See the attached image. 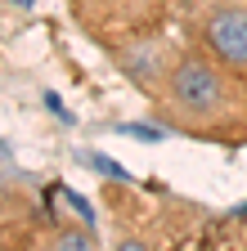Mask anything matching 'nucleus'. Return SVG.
I'll return each mask as SVG.
<instances>
[{
	"mask_svg": "<svg viewBox=\"0 0 247 251\" xmlns=\"http://www.w3.org/2000/svg\"><path fill=\"white\" fill-rule=\"evenodd\" d=\"M158 112L166 121V130H180L189 139L243 144L247 139V81H238L202 45L184 50L171 68Z\"/></svg>",
	"mask_w": 247,
	"mask_h": 251,
	"instance_id": "1",
	"label": "nucleus"
},
{
	"mask_svg": "<svg viewBox=\"0 0 247 251\" xmlns=\"http://www.w3.org/2000/svg\"><path fill=\"white\" fill-rule=\"evenodd\" d=\"M72 18L104 50L131 36H148L162 18V0H72Z\"/></svg>",
	"mask_w": 247,
	"mask_h": 251,
	"instance_id": "2",
	"label": "nucleus"
},
{
	"mask_svg": "<svg viewBox=\"0 0 247 251\" xmlns=\"http://www.w3.org/2000/svg\"><path fill=\"white\" fill-rule=\"evenodd\" d=\"M198 45L216 63H225L238 81H247V5L211 0L198 18Z\"/></svg>",
	"mask_w": 247,
	"mask_h": 251,
	"instance_id": "3",
	"label": "nucleus"
},
{
	"mask_svg": "<svg viewBox=\"0 0 247 251\" xmlns=\"http://www.w3.org/2000/svg\"><path fill=\"white\" fill-rule=\"evenodd\" d=\"M108 54L117 58V68L126 72V81L131 85H139L144 94H153V99H162V90H166V81H171V68H175V58H171V50L153 36H131V41H117V45H108Z\"/></svg>",
	"mask_w": 247,
	"mask_h": 251,
	"instance_id": "4",
	"label": "nucleus"
},
{
	"mask_svg": "<svg viewBox=\"0 0 247 251\" xmlns=\"http://www.w3.org/2000/svg\"><path fill=\"white\" fill-rule=\"evenodd\" d=\"M45 251H99L90 238V225H58L45 242Z\"/></svg>",
	"mask_w": 247,
	"mask_h": 251,
	"instance_id": "5",
	"label": "nucleus"
},
{
	"mask_svg": "<svg viewBox=\"0 0 247 251\" xmlns=\"http://www.w3.org/2000/svg\"><path fill=\"white\" fill-rule=\"evenodd\" d=\"M0 251H45L32 225H0Z\"/></svg>",
	"mask_w": 247,
	"mask_h": 251,
	"instance_id": "6",
	"label": "nucleus"
},
{
	"mask_svg": "<svg viewBox=\"0 0 247 251\" xmlns=\"http://www.w3.org/2000/svg\"><path fill=\"white\" fill-rule=\"evenodd\" d=\"M117 130H121V135H131V139H139V144H162V139H166L162 126H144V121H121Z\"/></svg>",
	"mask_w": 247,
	"mask_h": 251,
	"instance_id": "7",
	"label": "nucleus"
},
{
	"mask_svg": "<svg viewBox=\"0 0 247 251\" xmlns=\"http://www.w3.org/2000/svg\"><path fill=\"white\" fill-rule=\"evenodd\" d=\"M85 162L95 166L104 179H117V184H126V179H131V175H126V166H121V162H112V157H104V152H85Z\"/></svg>",
	"mask_w": 247,
	"mask_h": 251,
	"instance_id": "8",
	"label": "nucleus"
},
{
	"mask_svg": "<svg viewBox=\"0 0 247 251\" xmlns=\"http://www.w3.org/2000/svg\"><path fill=\"white\" fill-rule=\"evenodd\" d=\"M58 193H63V202L72 206V215L81 220V225H95V211H90V202H85V198L77 193V188H58Z\"/></svg>",
	"mask_w": 247,
	"mask_h": 251,
	"instance_id": "9",
	"label": "nucleus"
},
{
	"mask_svg": "<svg viewBox=\"0 0 247 251\" xmlns=\"http://www.w3.org/2000/svg\"><path fill=\"white\" fill-rule=\"evenodd\" d=\"M45 103H50V112H54V117H63V121H72V112L63 108V99H58V94H45Z\"/></svg>",
	"mask_w": 247,
	"mask_h": 251,
	"instance_id": "10",
	"label": "nucleus"
},
{
	"mask_svg": "<svg viewBox=\"0 0 247 251\" xmlns=\"http://www.w3.org/2000/svg\"><path fill=\"white\" fill-rule=\"evenodd\" d=\"M112 251H148V247H144L139 238H117V247H112Z\"/></svg>",
	"mask_w": 247,
	"mask_h": 251,
	"instance_id": "11",
	"label": "nucleus"
},
{
	"mask_svg": "<svg viewBox=\"0 0 247 251\" xmlns=\"http://www.w3.org/2000/svg\"><path fill=\"white\" fill-rule=\"evenodd\" d=\"M14 5H23V9H32V5H36V0H14Z\"/></svg>",
	"mask_w": 247,
	"mask_h": 251,
	"instance_id": "12",
	"label": "nucleus"
}]
</instances>
